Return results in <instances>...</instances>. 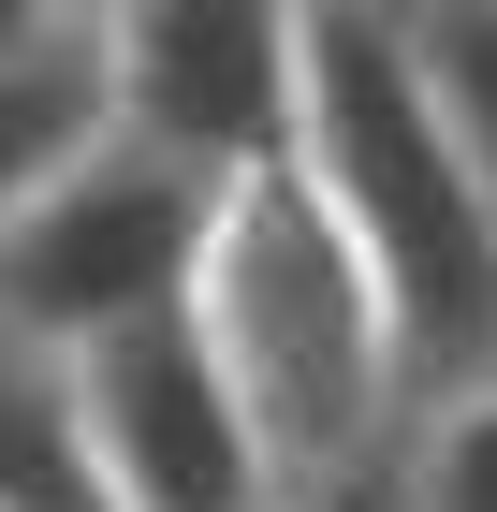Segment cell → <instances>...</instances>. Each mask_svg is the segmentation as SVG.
I'll return each mask as SVG.
<instances>
[{"mask_svg": "<svg viewBox=\"0 0 497 512\" xmlns=\"http://www.w3.org/2000/svg\"><path fill=\"white\" fill-rule=\"evenodd\" d=\"M205 337L249 381L278 469H337V454H381L410 439L424 381H410V322H395L381 249L351 235V205L322 191V161H249L220 191V235H205Z\"/></svg>", "mask_w": 497, "mask_h": 512, "instance_id": "6da1fadb", "label": "cell"}, {"mask_svg": "<svg viewBox=\"0 0 497 512\" xmlns=\"http://www.w3.org/2000/svg\"><path fill=\"white\" fill-rule=\"evenodd\" d=\"M307 161H322V191L351 205V235L381 249V278H395L410 381L424 395L483 381L497 366V191H483V161H468V132L439 118L395 0H322V44H307Z\"/></svg>", "mask_w": 497, "mask_h": 512, "instance_id": "7a4b0ae2", "label": "cell"}, {"mask_svg": "<svg viewBox=\"0 0 497 512\" xmlns=\"http://www.w3.org/2000/svg\"><path fill=\"white\" fill-rule=\"evenodd\" d=\"M220 191H234L220 161L103 118L15 220H0V322H15L30 352L74 366L88 337H117V322L191 308L205 293V235H220Z\"/></svg>", "mask_w": 497, "mask_h": 512, "instance_id": "3957f363", "label": "cell"}, {"mask_svg": "<svg viewBox=\"0 0 497 512\" xmlns=\"http://www.w3.org/2000/svg\"><path fill=\"white\" fill-rule=\"evenodd\" d=\"M74 425H88V469H103L117 512H278V483H293L264 410H249V381L205 337V308L88 337L74 352Z\"/></svg>", "mask_w": 497, "mask_h": 512, "instance_id": "277c9868", "label": "cell"}, {"mask_svg": "<svg viewBox=\"0 0 497 512\" xmlns=\"http://www.w3.org/2000/svg\"><path fill=\"white\" fill-rule=\"evenodd\" d=\"M88 30H103V88H117L132 132L220 161V176L307 147V44H322V0H103Z\"/></svg>", "mask_w": 497, "mask_h": 512, "instance_id": "5b68a950", "label": "cell"}, {"mask_svg": "<svg viewBox=\"0 0 497 512\" xmlns=\"http://www.w3.org/2000/svg\"><path fill=\"white\" fill-rule=\"evenodd\" d=\"M117 118L103 88V30H44V44H0V220Z\"/></svg>", "mask_w": 497, "mask_h": 512, "instance_id": "8992f818", "label": "cell"}, {"mask_svg": "<svg viewBox=\"0 0 497 512\" xmlns=\"http://www.w3.org/2000/svg\"><path fill=\"white\" fill-rule=\"evenodd\" d=\"M395 15H410V59L439 88V118L468 132V161L497 191V0H395Z\"/></svg>", "mask_w": 497, "mask_h": 512, "instance_id": "52a82bcc", "label": "cell"}, {"mask_svg": "<svg viewBox=\"0 0 497 512\" xmlns=\"http://www.w3.org/2000/svg\"><path fill=\"white\" fill-rule=\"evenodd\" d=\"M410 498L424 512H497V366L410 410Z\"/></svg>", "mask_w": 497, "mask_h": 512, "instance_id": "ba28073f", "label": "cell"}, {"mask_svg": "<svg viewBox=\"0 0 497 512\" xmlns=\"http://www.w3.org/2000/svg\"><path fill=\"white\" fill-rule=\"evenodd\" d=\"M278 512H424V498H410V439L337 454V469H293V483H278Z\"/></svg>", "mask_w": 497, "mask_h": 512, "instance_id": "9c48e42d", "label": "cell"}, {"mask_svg": "<svg viewBox=\"0 0 497 512\" xmlns=\"http://www.w3.org/2000/svg\"><path fill=\"white\" fill-rule=\"evenodd\" d=\"M103 0H0V44H44V30H88Z\"/></svg>", "mask_w": 497, "mask_h": 512, "instance_id": "30bf717a", "label": "cell"}]
</instances>
